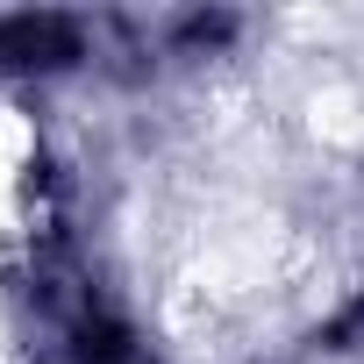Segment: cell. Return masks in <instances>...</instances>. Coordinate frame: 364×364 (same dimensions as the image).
Instances as JSON below:
<instances>
[{"label": "cell", "instance_id": "6da1fadb", "mask_svg": "<svg viewBox=\"0 0 364 364\" xmlns=\"http://www.w3.org/2000/svg\"><path fill=\"white\" fill-rule=\"evenodd\" d=\"M79 43H72V29L65 22H36V15H22V22H0V65H58V58H72Z\"/></svg>", "mask_w": 364, "mask_h": 364}]
</instances>
